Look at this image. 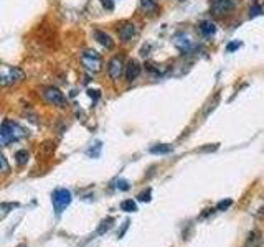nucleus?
I'll return each mask as SVG.
<instances>
[{"mask_svg": "<svg viewBox=\"0 0 264 247\" xmlns=\"http://www.w3.org/2000/svg\"><path fill=\"white\" fill-rule=\"evenodd\" d=\"M241 47V43H238V41H233V43H229L228 47H226V49L228 51H233V49H236V48H240Z\"/></svg>", "mask_w": 264, "mask_h": 247, "instance_id": "nucleus-24", "label": "nucleus"}, {"mask_svg": "<svg viewBox=\"0 0 264 247\" xmlns=\"http://www.w3.org/2000/svg\"><path fill=\"white\" fill-rule=\"evenodd\" d=\"M261 7H259V5H253V7H251L249 8V15L251 16H256V15H259V14H261Z\"/></svg>", "mask_w": 264, "mask_h": 247, "instance_id": "nucleus-21", "label": "nucleus"}, {"mask_svg": "<svg viewBox=\"0 0 264 247\" xmlns=\"http://www.w3.org/2000/svg\"><path fill=\"white\" fill-rule=\"evenodd\" d=\"M119 38L123 41H131L136 36V27L134 23H124L123 27H119Z\"/></svg>", "mask_w": 264, "mask_h": 247, "instance_id": "nucleus-9", "label": "nucleus"}, {"mask_svg": "<svg viewBox=\"0 0 264 247\" xmlns=\"http://www.w3.org/2000/svg\"><path fill=\"white\" fill-rule=\"evenodd\" d=\"M121 209L125 213H134V211H137V206H136V203H134L132 199H125L121 203Z\"/></svg>", "mask_w": 264, "mask_h": 247, "instance_id": "nucleus-15", "label": "nucleus"}, {"mask_svg": "<svg viewBox=\"0 0 264 247\" xmlns=\"http://www.w3.org/2000/svg\"><path fill=\"white\" fill-rule=\"evenodd\" d=\"M101 3L107 8V10H112V8H114V3H112L111 0H101Z\"/></svg>", "mask_w": 264, "mask_h": 247, "instance_id": "nucleus-25", "label": "nucleus"}, {"mask_svg": "<svg viewBox=\"0 0 264 247\" xmlns=\"http://www.w3.org/2000/svg\"><path fill=\"white\" fill-rule=\"evenodd\" d=\"M52 203L54 208V213L58 216L65 211L66 208L71 204V191L66 190V188H60V190H54L52 195Z\"/></svg>", "mask_w": 264, "mask_h": 247, "instance_id": "nucleus-3", "label": "nucleus"}, {"mask_svg": "<svg viewBox=\"0 0 264 247\" xmlns=\"http://www.w3.org/2000/svg\"><path fill=\"white\" fill-rule=\"evenodd\" d=\"M94 38L98 40V43H101L103 47L107 48V49H111L112 47H114V41H112L111 36H109L107 33H104V32L96 30V32H94Z\"/></svg>", "mask_w": 264, "mask_h": 247, "instance_id": "nucleus-11", "label": "nucleus"}, {"mask_svg": "<svg viewBox=\"0 0 264 247\" xmlns=\"http://www.w3.org/2000/svg\"><path fill=\"white\" fill-rule=\"evenodd\" d=\"M234 2L233 0H213L211 2V12L215 15H223L226 12L233 10Z\"/></svg>", "mask_w": 264, "mask_h": 247, "instance_id": "nucleus-7", "label": "nucleus"}, {"mask_svg": "<svg viewBox=\"0 0 264 247\" xmlns=\"http://www.w3.org/2000/svg\"><path fill=\"white\" fill-rule=\"evenodd\" d=\"M41 94H43V99L47 100L48 104H52V106H58V107H65L66 106L65 94H63L58 87L48 86V87H45Z\"/></svg>", "mask_w": 264, "mask_h": 247, "instance_id": "nucleus-4", "label": "nucleus"}, {"mask_svg": "<svg viewBox=\"0 0 264 247\" xmlns=\"http://www.w3.org/2000/svg\"><path fill=\"white\" fill-rule=\"evenodd\" d=\"M233 204L231 199H226V201H220V203L216 204V209L218 211H225V209H228L229 206Z\"/></svg>", "mask_w": 264, "mask_h": 247, "instance_id": "nucleus-18", "label": "nucleus"}, {"mask_svg": "<svg viewBox=\"0 0 264 247\" xmlns=\"http://www.w3.org/2000/svg\"><path fill=\"white\" fill-rule=\"evenodd\" d=\"M124 73V61L121 56H114L111 61L107 63V74L112 81H117Z\"/></svg>", "mask_w": 264, "mask_h": 247, "instance_id": "nucleus-6", "label": "nucleus"}, {"mask_svg": "<svg viewBox=\"0 0 264 247\" xmlns=\"http://www.w3.org/2000/svg\"><path fill=\"white\" fill-rule=\"evenodd\" d=\"M263 242V237H261V232L259 231H251L248 239H246V247H259Z\"/></svg>", "mask_w": 264, "mask_h": 247, "instance_id": "nucleus-12", "label": "nucleus"}, {"mask_svg": "<svg viewBox=\"0 0 264 247\" xmlns=\"http://www.w3.org/2000/svg\"><path fill=\"white\" fill-rule=\"evenodd\" d=\"M116 188H119V190H129V183L125 181V180H119V181H116Z\"/></svg>", "mask_w": 264, "mask_h": 247, "instance_id": "nucleus-20", "label": "nucleus"}, {"mask_svg": "<svg viewBox=\"0 0 264 247\" xmlns=\"http://www.w3.org/2000/svg\"><path fill=\"white\" fill-rule=\"evenodd\" d=\"M141 7L145 12H154L157 8V2L156 0H141Z\"/></svg>", "mask_w": 264, "mask_h": 247, "instance_id": "nucleus-16", "label": "nucleus"}, {"mask_svg": "<svg viewBox=\"0 0 264 247\" xmlns=\"http://www.w3.org/2000/svg\"><path fill=\"white\" fill-rule=\"evenodd\" d=\"M174 45L182 53H188L192 49V40H190V36L185 35V33H178V35H175Z\"/></svg>", "mask_w": 264, "mask_h": 247, "instance_id": "nucleus-8", "label": "nucleus"}, {"mask_svg": "<svg viewBox=\"0 0 264 247\" xmlns=\"http://www.w3.org/2000/svg\"><path fill=\"white\" fill-rule=\"evenodd\" d=\"M141 74V65L137 61H129V65L125 66V78L127 81H136Z\"/></svg>", "mask_w": 264, "mask_h": 247, "instance_id": "nucleus-10", "label": "nucleus"}, {"mask_svg": "<svg viewBox=\"0 0 264 247\" xmlns=\"http://www.w3.org/2000/svg\"><path fill=\"white\" fill-rule=\"evenodd\" d=\"M174 147L172 145H167V144H158V145H154L152 148H150V153H156V155H167L170 153Z\"/></svg>", "mask_w": 264, "mask_h": 247, "instance_id": "nucleus-14", "label": "nucleus"}, {"mask_svg": "<svg viewBox=\"0 0 264 247\" xmlns=\"http://www.w3.org/2000/svg\"><path fill=\"white\" fill-rule=\"evenodd\" d=\"M81 65L85 66V69H88L89 73H98V71H101L103 68V60L101 56H99L98 51H94V49H85V51L81 53Z\"/></svg>", "mask_w": 264, "mask_h": 247, "instance_id": "nucleus-2", "label": "nucleus"}, {"mask_svg": "<svg viewBox=\"0 0 264 247\" xmlns=\"http://www.w3.org/2000/svg\"><path fill=\"white\" fill-rule=\"evenodd\" d=\"M23 71L18 68H3L2 71V84L8 86V84H15V82H20L23 79Z\"/></svg>", "mask_w": 264, "mask_h": 247, "instance_id": "nucleus-5", "label": "nucleus"}, {"mask_svg": "<svg viewBox=\"0 0 264 247\" xmlns=\"http://www.w3.org/2000/svg\"><path fill=\"white\" fill-rule=\"evenodd\" d=\"M139 201H150V190H147V191H144V193H141L139 196Z\"/></svg>", "mask_w": 264, "mask_h": 247, "instance_id": "nucleus-22", "label": "nucleus"}, {"mask_svg": "<svg viewBox=\"0 0 264 247\" xmlns=\"http://www.w3.org/2000/svg\"><path fill=\"white\" fill-rule=\"evenodd\" d=\"M17 206H18L17 203H2V208H0V209H2V217H5V214L8 213V209H10V208H17Z\"/></svg>", "mask_w": 264, "mask_h": 247, "instance_id": "nucleus-19", "label": "nucleus"}, {"mask_svg": "<svg viewBox=\"0 0 264 247\" xmlns=\"http://www.w3.org/2000/svg\"><path fill=\"white\" fill-rule=\"evenodd\" d=\"M22 137H25V131L20 127L17 122H12V120H3L2 122V129H0V142H2L3 147H7L12 142L20 140Z\"/></svg>", "mask_w": 264, "mask_h": 247, "instance_id": "nucleus-1", "label": "nucleus"}, {"mask_svg": "<svg viewBox=\"0 0 264 247\" xmlns=\"http://www.w3.org/2000/svg\"><path fill=\"white\" fill-rule=\"evenodd\" d=\"M200 32H202L205 36H211V35H215L216 27H215V23H211V22H208V20H205V22L200 23Z\"/></svg>", "mask_w": 264, "mask_h": 247, "instance_id": "nucleus-13", "label": "nucleus"}, {"mask_svg": "<svg viewBox=\"0 0 264 247\" xmlns=\"http://www.w3.org/2000/svg\"><path fill=\"white\" fill-rule=\"evenodd\" d=\"M15 158H17V163H18L20 166H23L25 163L28 162V152L27 150H18V152L15 153Z\"/></svg>", "mask_w": 264, "mask_h": 247, "instance_id": "nucleus-17", "label": "nucleus"}, {"mask_svg": "<svg viewBox=\"0 0 264 247\" xmlns=\"http://www.w3.org/2000/svg\"><path fill=\"white\" fill-rule=\"evenodd\" d=\"M0 162H2V171H3V173H7V171H8V165H7V158L3 157V155L0 157Z\"/></svg>", "mask_w": 264, "mask_h": 247, "instance_id": "nucleus-23", "label": "nucleus"}]
</instances>
